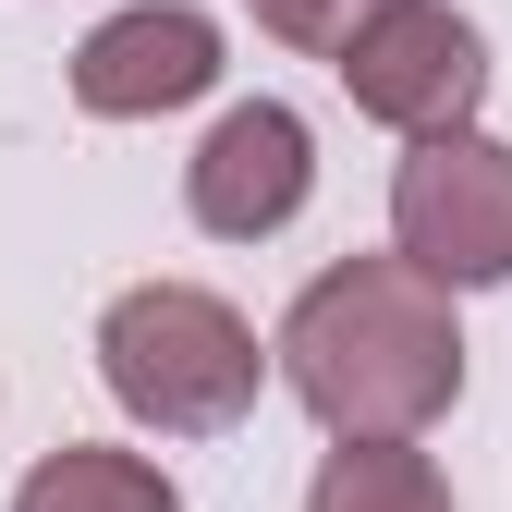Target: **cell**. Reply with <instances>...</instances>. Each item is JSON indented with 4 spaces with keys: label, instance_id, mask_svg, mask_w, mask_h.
Returning <instances> with one entry per match:
<instances>
[{
    "label": "cell",
    "instance_id": "6da1fadb",
    "mask_svg": "<svg viewBox=\"0 0 512 512\" xmlns=\"http://www.w3.org/2000/svg\"><path fill=\"white\" fill-rule=\"evenodd\" d=\"M281 391L330 439H427L464 403V317L452 281H427L415 256H342L317 269L281 317Z\"/></svg>",
    "mask_w": 512,
    "mask_h": 512
},
{
    "label": "cell",
    "instance_id": "7a4b0ae2",
    "mask_svg": "<svg viewBox=\"0 0 512 512\" xmlns=\"http://www.w3.org/2000/svg\"><path fill=\"white\" fill-rule=\"evenodd\" d=\"M98 378H110V403L135 427L220 439L281 378V342H256V317L220 305L208 281H135V293H110V317H98Z\"/></svg>",
    "mask_w": 512,
    "mask_h": 512
},
{
    "label": "cell",
    "instance_id": "3957f363",
    "mask_svg": "<svg viewBox=\"0 0 512 512\" xmlns=\"http://www.w3.org/2000/svg\"><path fill=\"white\" fill-rule=\"evenodd\" d=\"M391 244L452 293H500L512 281V147L476 122L415 135L391 171Z\"/></svg>",
    "mask_w": 512,
    "mask_h": 512
},
{
    "label": "cell",
    "instance_id": "277c9868",
    "mask_svg": "<svg viewBox=\"0 0 512 512\" xmlns=\"http://www.w3.org/2000/svg\"><path fill=\"white\" fill-rule=\"evenodd\" d=\"M330 74L366 122H391V135H452V122L488 110V37L476 13H452V0H378V13L330 49Z\"/></svg>",
    "mask_w": 512,
    "mask_h": 512
},
{
    "label": "cell",
    "instance_id": "5b68a950",
    "mask_svg": "<svg viewBox=\"0 0 512 512\" xmlns=\"http://www.w3.org/2000/svg\"><path fill=\"white\" fill-rule=\"evenodd\" d=\"M305 196H317V135L281 98H232L208 122V147L183 159V208H196L208 244H269L305 220Z\"/></svg>",
    "mask_w": 512,
    "mask_h": 512
},
{
    "label": "cell",
    "instance_id": "8992f818",
    "mask_svg": "<svg viewBox=\"0 0 512 512\" xmlns=\"http://www.w3.org/2000/svg\"><path fill=\"white\" fill-rule=\"evenodd\" d=\"M208 86H220V13H196V0H122L74 49L86 122H159V110H196Z\"/></svg>",
    "mask_w": 512,
    "mask_h": 512
},
{
    "label": "cell",
    "instance_id": "52a82bcc",
    "mask_svg": "<svg viewBox=\"0 0 512 512\" xmlns=\"http://www.w3.org/2000/svg\"><path fill=\"white\" fill-rule=\"evenodd\" d=\"M13 512H183V488L147 452H110V439H61V452L25 464Z\"/></svg>",
    "mask_w": 512,
    "mask_h": 512
},
{
    "label": "cell",
    "instance_id": "ba28073f",
    "mask_svg": "<svg viewBox=\"0 0 512 512\" xmlns=\"http://www.w3.org/2000/svg\"><path fill=\"white\" fill-rule=\"evenodd\" d=\"M305 512H452V476H439L415 439H330Z\"/></svg>",
    "mask_w": 512,
    "mask_h": 512
},
{
    "label": "cell",
    "instance_id": "9c48e42d",
    "mask_svg": "<svg viewBox=\"0 0 512 512\" xmlns=\"http://www.w3.org/2000/svg\"><path fill=\"white\" fill-rule=\"evenodd\" d=\"M244 13L269 25L281 49H317V61H330V49H342V37H354L366 13H378V0H244Z\"/></svg>",
    "mask_w": 512,
    "mask_h": 512
}]
</instances>
